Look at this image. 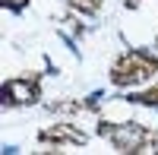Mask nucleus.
<instances>
[{"mask_svg":"<svg viewBox=\"0 0 158 155\" xmlns=\"http://www.w3.org/2000/svg\"><path fill=\"white\" fill-rule=\"evenodd\" d=\"M152 76H158V54L152 51H127L111 63V82L117 89H130V86H142Z\"/></svg>","mask_w":158,"mask_h":155,"instance_id":"obj_1","label":"nucleus"},{"mask_svg":"<svg viewBox=\"0 0 158 155\" xmlns=\"http://www.w3.org/2000/svg\"><path fill=\"white\" fill-rule=\"evenodd\" d=\"M98 136H104L117 152H155L158 149V133L133 120H127V124L98 120Z\"/></svg>","mask_w":158,"mask_h":155,"instance_id":"obj_2","label":"nucleus"},{"mask_svg":"<svg viewBox=\"0 0 158 155\" xmlns=\"http://www.w3.org/2000/svg\"><path fill=\"white\" fill-rule=\"evenodd\" d=\"M41 98V79L35 73L29 76H16V79H6L0 89V101L3 108H29Z\"/></svg>","mask_w":158,"mask_h":155,"instance_id":"obj_3","label":"nucleus"},{"mask_svg":"<svg viewBox=\"0 0 158 155\" xmlns=\"http://www.w3.org/2000/svg\"><path fill=\"white\" fill-rule=\"evenodd\" d=\"M38 143H44L51 149H60V146H85V133L79 130L76 124H54V127H44L38 133Z\"/></svg>","mask_w":158,"mask_h":155,"instance_id":"obj_4","label":"nucleus"},{"mask_svg":"<svg viewBox=\"0 0 158 155\" xmlns=\"http://www.w3.org/2000/svg\"><path fill=\"white\" fill-rule=\"evenodd\" d=\"M127 101H133V105H146V108H158V86L146 89V92H136V95H127Z\"/></svg>","mask_w":158,"mask_h":155,"instance_id":"obj_5","label":"nucleus"},{"mask_svg":"<svg viewBox=\"0 0 158 155\" xmlns=\"http://www.w3.org/2000/svg\"><path fill=\"white\" fill-rule=\"evenodd\" d=\"M67 6L73 13H82V16H95L101 10V0H67Z\"/></svg>","mask_w":158,"mask_h":155,"instance_id":"obj_6","label":"nucleus"},{"mask_svg":"<svg viewBox=\"0 0 158 155\" xmlns=\"http://www.w3.org/2000/svg\"><path fill=\"white\" fill-rule=\"evenodd\" d=\"M25 3H29V0H3V6H6V10H16V13L25 10Z\"/></svg>","mask_w":158,"mask_h":155,"instance_id":"obj_7","label":"nucleus"},{"mask_svg":"<svg viewBox=\"0 0 158 155\" xmlns=\"http://www.w3.org/2000/svg\"><path fill=\"white\" fill-rule=\"evenodd\" d=\"M139 3H142V0H127V6H130V10H136Z\"/></svg>","mask_w":158,"mask_h":155,"instance_id":"obj_8","label":"nucleus"},{"mask_svg":"<svg viewBox=\"0 0 158 155\" xmlns=\"http://www.w3.org/2000/svg\"><path fill=\"white\" fill-rule=\"evenodd\" d=\"M155 51H158V38H155Z\"/></svg>","mask_w":158,"mask_h":155,"instance_id":"obj_9","label":"nucleus"}]
</instances>
